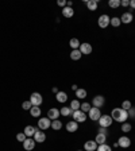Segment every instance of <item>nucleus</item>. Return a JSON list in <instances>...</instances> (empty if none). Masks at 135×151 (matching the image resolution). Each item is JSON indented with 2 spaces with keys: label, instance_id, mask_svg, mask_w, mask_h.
Here are the masks:
<instances>
[{
  "label": "nucleus",
  "instance_id": "obj_1",
  "mask_svg": "<svg viewBox=\"0 0 135 151\" xmlns=\"http://www.w3.org/2000/svg\"><path fill=\"white\" fill-rule=\"evenodd\" d=\"M111 117L114 120L119 121V123H126V120L128 119V113L123 108H114L111 113Z\"/></svg>",
  "mask_w": 135,
  "mask_h": 151
},
{
  "label": "nucleus",
  "instance_id": "obj_2",
  "mask_svg": "<svg viewBox=\"0 0 135 151\" xmlns=\"http://www.w3.org/2000/svg\"><path fill=\"white\" fill-rule=\"evenodd\" d=\"M42 101H43V99H42V96H41V93H37V92L31 93L30 103L33 104V107H39V105L42 104Z\"/></svg>",
  "mask_w": 135,
  "mask_h": 151
},
{
  "label": "nucleus",
  "instance_id": "obj_3",
  "mask_svg": "<svg viewBox=\"0 0 135 151\" xmlns=\"http://www.w3.org/2000/svg\"><path fill=\"white\" fill-rule=\"evenodd\" d=\"M97 23H99V27L100 28H107L111 23V18L108 15H100L99 19H97Z\"/></svg>",
  "mask_w": 135,
  "mask_h": 151
},
{
  "label": "nucleus",
  "instance_id": "obj_4",
  "mask_svg": "<svg viewBox=\"0 0 135 151\" xmlns=\"http://www.w3.org/2000/svg\"><path fill=\"white\" fill-rule=\"evenodd\" d=\"M72 116H73V119H74L76 123H84V121L87 120V115H85V112H82L81 109L74 111V112L72 113Z\"/></svg>",
  "mask_w": 135,
  "mask_h": 151
},
{
  "label": "nucleus",
  "instance_id": "obj_5",
  "mask_svg": "<svg viewBox=\"0 0 135 151\" xmlns=\"http://www.w3.org/2000/svg\"><path fill=\"white\" fill-rule=\"evenodd\" d=\"M112 120H114V119H112L111 116H108V115H101L100 119H99V124H100V127L107 128L112 124Z\"/></svg>",
  "mask_w": 135,
  "mask_h": 151
},
{
  "label": "nucleus",
  "instance_id": "obj_6",
  "mask_svg": "<svg viewBox=\"0 0 135 151\" xmlns=\"http://www.w3.org/2000/svg\"><path fill=\"white\" fill-rule=\"evenodd\" d=\"M101 113H100V108H96V107H93V108L89 109V119L93 121H97L100 119Z\"/></svg>",
  "mask_w": 135,
  "mask_h": 151
},
{
  "label": "nucleus",
  "instance_id": "obj_7",
  "mask_svg": "<svg viewBox=\"0 0 135 151\" xmlns=\"http://www.w3.org/2000/svg\"><path fill=\"white\" fill-rule=\"evenodd\" d=\"M38 127L39 130H47L49 127H51V120L49 117H42L38 120Z\"/></svg>",
  "mask_w": 135,
  "mask_h": 151
},
{
  "label": "nucleus",
  "instance_id": "obj_8",
  "mask_svg": "<svg viewBox=\"0 0 135 151\" xmlns=\"http://www.w3.org/2000/svg\"><path fill=\"white\" fill-rule=\"evenodd\" d=\"M34 140L37 143H43L45 140H46V134L42 131V130H39V131H35L34 134Z\"/></svg>",
  "mask_w": 135,
  "mask_h": 151
},
{
  "label": "nucleus",
  "instance_id": "obj_9",
  "mask_svg": "<svg viewBox=\"0 0 135 151\" xmlns=\"http://www.w3.org/2000/svg\"><path fill=\"white\" fill-rule=\"evenodd\" d=\"M104 103H105V99L103 96H95L92 100L93 107H96V108H101L104 105Z\"/></svg>",
  "mask_w": 135,
  "mask_h": 151
},
{
  "label": "nucleus",
  "instance_id": "obj_10",
  "mask_svg": "<svg viewBox=\"0 0 135 151\" xmlns=\"http://www.w3.org/2000/svg\"><path fill=\"white\" fill-rule=\"evenodd\" d=\"M78 50L81 51V54L89 55L91 53H92V46H91V43H81Z\"/></svg>",
  "mask_w": 135,
  "mask_h": 151
},
{
  "label": "nucleus",
  "instance_id": "obj_11",
  "mask_svg": "<svg viewBox=\"0 0 135 151\" xmlns=\"http://www.w3.org/2000/svg\"><path fill=\"white\" fill-rule=\"evenodd\" d=\"M84 150L85 151H96L97 150V143L95 140H88L84 143Z\"/></svg>",
  "mask_w": 135,
  "mask_h": 151
},
{
  "label": "nucleus",
  "instance_id": "obj_12",
  "mask_svg": "<svg viewBox=\"0 0 135 151\" xmlns=\"http://www.w3.org/2000/svg\"><path fill=\"white\" fill-rule=\"evenodd\" d=\"M34 147H35V140L34 139L27 138V139L23 142V148H24V150L31 151V150H34Z\"/></svg>",
  "mask_w": 135,
  "mask_h": 151
},
{
  "label": "nucleus",
  "instance_id": "obj_13",
  "mask_svg": "<svg viewBox=\"0 0 135 151\" xmlns=\"http://www.w3.org/2000/svg\"><path fill=\"white\" fill-rule=\"evenodd\" d=\"M118 144L123 148H128L131 146V140H130V138H127V136H122L119 139V142H118Z\"/></svg>",
  "mask_w": 135,
  "mask_h": 151
},
{
  "label": "nucleus",
  "instance_id": "obj_14",
  "mask_svg": "<svg viewBox=\"0 0 135 151\" xmlns=\"http://www.w3.org/2000/svg\"><path fill=\"white\" fill-rule=\"evenodd\" d=\"M60 111H58L57 108H51L49 109V112H47V117L50 119V120H57L58 117H60Z\"/></svg>",
  "mask_w": 135,
  "mask_h": 151
},
{
  "label": "nucleus",
  "instance_id": "obj_15",
  "mask_svg": "<svg viewBox=\"0 0 135 151\" xmlns=\"http://www.w3.org/2000/svg\"><path fill=\"white\" fill-rule=\"evenodd\" d=\"M132 20H134V16H132L131 12H124L123 15H122V18H120V22L122 23H126V24L131 23Z\"/></svg>",
  "mask_w": 135,
  "mask_h": 151
},
{
  "label": "nucleus",
  "instance_id": "obj_16",
  "mask_svg": "<svg viewBox=\"0 0 135 151\" xmlns=\"http://www.w3.org/2000/svg\"><path fill=\"white\" fill-rule=\"evenodd\" d=\"M66 130H68V132H76L78 130V124L74 120L68 121V123H66Z\"/></svg>",
  "mask_w": 135,
  "mask_h": 151
},
{
  "label": "nucleus",
  "instance_id": "obj_17",
  "mask_svg": "<svg viewBox=\"0 0 135 151\" xmlns=\"http://www.w3.org/2000/svg\"><path fill=\"white\" fill-rule=\"evenodd\" d=\"M62 15L65 18H72L74 15V10L72 7H64L62 8Z\"/></svg>",
  "mask_w": 135,
  "mask_h": 151
},
{
  "label": "nucleus",
  "instance_id": "obj_18",
  "mask_svg": "<svg viewBox=\"0 0 135 151\" xmlns=\"http://www.w3.org/2000/svg\"><path fill=\"white\" fill-rule=\"evenodd\" d=\"M35 131H37V130H35L33 125H26V127H24V135H26L27 138H30V136H34Z\"/></svg>",
  "mask_w": 135,
  "mask_h": 151
},
{
  "label": "nucleus",
  "instance_id": "obj_19",
  "mask_svg": "<svg viewBox=\"0 0 135 151\" xmlns=\"http://www.w3.org/2000/svg\"><path fill=\"white\" fill-rule=\"evenodd\" d=\"M97 6H99L97 0H89V1H87V7H88L89 11H96Z\"/></svg>",
  "mask_w": 135,
  "mask_h": 151
},
{
  "label": "nucleus",
  "instance_id": "obj_20",
  "mask_svg": "<svg viewBox=\"0 0 135 151\" xmlns=\"http://www.w3.org/2000/svg\"><path fill=\"white\" fill-rule=\"evenodd\" d=\"M55 99H57L58 103H65V101L68 100V94H66L65 92H58L57 94H55Z\"/></svg>",
  "mask_w": 135,
  "mask_h": 151
},
{
  "label": "nucleus",
  "instance_id": "obj_21",
  "mask_svg": "<svg viewBox=\"0 0 135 151\" xmlns=\"http://www.w3.org/2000/svg\"><path fill=\"white\" fill-rule=\"evenodd\" d=\"M82 57V54H81V51L78 50H72V53H70V58L73 59V61H78V59Z\"/></svg>",
  "mask_w": 135,
  "mask_h": 151
},
{
  "label": "nucleus",
  "instance_id": "obj_22",
  "mask_svg": "<svg viewBox=\"0 0 135 151\" xmlns=\"http://www.w3.org/2000/svg\"><path fill=\"white\" fill-rule=\"evenodd\" d=\"M69 45H70V47L73 49V50H77V49H80V41H78L77 38H72L70 39V42H69Z\"/></svg>",
  "mask_w": 135,
  "mask_h": 151
},
{
  "label": "nucleus",
  "instance_id": "obj_23",
  "mask_svg": "<svg viewBox=\"0 0 135 151\" xmlns=\"http://www.w3.org/2000/svg\"><path fill=\"white\" fill-rule=\"evenodd\" d=\"M105 140H107V135H104V134H97L95 142H96L97 144H104Z\"/></svg>",
  "mask_w": 135,
  "mask_h": 151
},
{
  "label": "nucleus",
  "instance_id": "obj_24",
  "mask_svg": "<svg viewBox=\"0 0 135 151\" xmlns=\"http://www.w3.org/2000/svg\"><path fill=\"white\" fill-rule=\"evenodd\" d=\"M60 113H61L62 116H69V115L73 113V111H72L70 107H62V108L60 109Z\"/></svg>",
  "mask_w": 135,
  "mask_h": 151
},
{
  "label": "nucleus",
  "instance_id": "obj_25",
  "mask_svg": "<svg viewBox=\"0 0 135 151\" xmlns=\"http://www.w3.org/2000/svg\"><path fill=\"white\" fill-rule=\"evenodd\" d=\"M80 107H81V103L76 99V100H72V103H70V108H72V111H78L80 109Z\"/></svg>",
  "mask_w": 135,
  "mask_h": 151
},
{
  "label": "nucleus",
  "instance_id": "obj_26",
  "mask_svg": "<svg viewBox=\"0 0 135 151\" xmlns=\"http://www.w3.org/2000/svg\"><path fill=\"white\" fill-rule=\"evenodd\" d=\"M30 113L33 117H39L41 116V108H39V107H33V108L30 109Z\"/></svg>",
  "mask_w": 135,
  "mask_h": 151
},
{
  "label": "nucleus",
  "instance_id": "obj_27",
  "mask_svg": "<svg viewBox=\"0 0 135 151\" xmlns=\"http://www.w3.org/2000/svg\"><path fill=\"white\" fill-rule=\"evenodd\" d=\"M51 128L53 130H55V131H58V130H61L62 128V123L60 120H51Z\"/></svg>",
  "mask_w": 135,
  "mask_h": 151
},
{
  "label": "nucleus",
  "instance_id": "obj_28",
  "mask_svg": "<svg viewBox=\"0 0 135 151\" xmlns=\"http://www.w3.org/2000/svg\"><path fill=\"white\" fill-rule=\"evenodd\" d=\"M76 97H77V100L85 99V97H87V90L85 89H77L76 90Z\"/></svg>",
  "mask_w": 135,
  "mask_h": 151
},
{
  "label": "nucleus",
  "instance_id": "obj_29",
  "mask_svg": "<svg viewBox=\"0 0 135 151\" xmlns=\"http://www.w3.org/2000/svg\"><path fill=\"white\" fill-rule=\"evenodd\" d=\"M96 151H112V148H111V146H108V144L104 143V144H99Z\"/></svg>",
  "mask_w": 135,
  "mask_h": 151
},
{
  "label": "nucleus",
  "instance_id": "obj_30",
  "mask_svg": "<svg viewBox=\"0 0 135 151\" xmlns=\"http://www.w3.org/2000/svg\"><path fill=\"white\" fill-rule=\"evenodd\" d=\"M111 26H114V27H119L120 24H122V22H120V18H111Z\"/></svg>",
  "mask_w": 135,
  "mask_h": 151
},
{
  "label": "nucleus",
  "instance_id": "obj_31",
  "mask_svg": "<svg viewBox=\"0 0 135 151\" xmlns=\"http://www.w3.org/2000/svg\"><path fill=\"white\" fill-rule=\"evenodd\" d=\"M108 6L111 8H118L120 6V0H109L108 1Z\"/></svg>",
  "mask_w": 135,
  "mask_h": 151
},
{
  "label": "nucleus",
  "instance_id": "obj_32",
  "mask_svg": "<svg viewBox=\"0 0 135 151\" xmlns=\"http://www.w3.org/2000/svg\"><path fill=\"white\" fill-rule=\"evenodd\" d=\"M122 131L126 132V134L130 132V131H131V124H130V123H123V124H122Z\"/></svg>",
  "mask_w": 135,
  "mask_h": 151
},
{
  "label": "nucleus",
  "instance_id": "obj_33",
  "mask_svg": "<svg viewBox=\"0 0 135 151\" xmlns=\"http://www.w3.org/2000/svg\"><path fill=\"white\" fill-rule=\"evenodd\" d=\"M80 109L82 112H89V109H91V104L89 103H82L80 107Z\"/></svg>",
  "mask_w": 135,
  "mask_h": 151
},
{
  "label": "nucleus",
  "instance_id": "obj_34",
  "mask_svg": "<svg viewBox=\"0 0 135 151\" xmlns=\"http://www.w3.org/2000/svg\"><path fill=\"white\" fill-rule=\"evenodd\" d=\"M22 108H23L24 111H30V109L33 108V104L30 103V100H28V101H23V104H22Z\"/></svg>",
  "mask_w": 135,
  "mask_h": 151
},
{
  "label": "nucleus",
  "instance_id": "obj_35",
  "mask_svg": "<svg viewBox=\"0 0 135 151\" xmlns=\"http://www.w3.org/2000/svg\"><path fill=\"white\" fill-rule=\"evenodd\" d=\"M26 139H27V136L24 135V132H19V134L16 135V140H19V142H22V143H23Z\"/></svg>",
  "mask_w": 135,
  "mask_h": 151
},
{
  "label": "nucleus",
  "instance_id": "obj_36",
  "mask_svg": "<svg viewBox=\"0 0 135 151\" xmlns=\"http://www.w3.org/2000/svg\"><path fill=\"white\" fill-rule=\"evenodd\" d=\"M132 105H131V103H130V101L128 100H126V101H123V104H122V108L124 109V111H128V109L131 108Z\"/></svg>",
  "mask_w": 135,
  "mask_h": 151
},
{
  "label": "nucleus",
  "instance_id": "obj_37",
  "mask_svg": "<svg viewBox=\"0 0 135 151\" xmlns=\"http://www.w3.org/2000/svg\"><path fill=\"white\" fill-rule=\"evenodd\" d=\"M128 117H135V107H131V108L127 111Z\"/></svg>",
  "mask_w": 135,
  "mask_h": 151
},
{
  "label": "nucleus",
  "instance_id": "obj_38",
  "mask_svg": "<svg viewBox=\"0 0 135 151\" xmlns=\"http://www.w3.org/2000/svg\"><path fill=\"white\" fill-rule=\"evenodd\" d=\"M99 134H104V135H107V134H108L107 128H104V127H100V128H99Z\"/></svg>",
  "mask_w": 135,
  "mask_h": 151
},
{
  "label": "nucleus",
  "instance_id": "obj_39",
  "mask_svg": "<svg viewBox=\"0 0 135 151\" xmlns=\"http://www.w3.org/2000/svg\"><path fill=\"white\" fill-rule=\"evenodd\" d=\"M120 6H123V7H128V6H130V1H128V0H122V1H120Z\"/></svg>",
  "mask_w": 135,
  "mask_h": 151
},
{
  "label": "nucleus",
  "instance_id": "obj_40",
  "mask_svg": "<svg viewBox=\"0 0 135 151\" xmlns=\"http://www.w3.org/2000/svg\"><path fill=\"white\" fill-rule=\"evenodd\" d=\"M58 6H60V7H66V1L65 0H60V1H58Z\"/></svg>",
  "mask_w": 135,
  "mask_h": 151
},
{
  "label": "nucleus",
  "instance_id": "obj_41",
  "mask_svg": "<svg viewBox=\"0 0 135 151\" xmlns=\"http://www.w3.org/2000/svg\"><path fill=\"white\" fill-rule=\"evenodd\" d=\"M130 7H131V8H135V0L130 1Z\"/></svg>",
  "mask_w": 135,
  "mask_h": 151
},
{
  "label": "nucleus",
  "instance_id": "obj_42",
  "mask_svg": "<svg viewBox=\"0 0 135 151\" xmlns=\"http://www.w3.org/2000/svg\"><path fill=\"white\" fill-rule=\"evenodd\" d=\"M72 4H73L72 1H66V7H72Z\"/></svg>",
  "mask_w": 135,
  "mask_h": 151
},
{
  "label": "nucleus",
  "instance_id": "obj_43",
  "mask_svg": "<svg viewBox=\"0 0 135 151\" xmlns=\"http://www.w3.org/2000/svg\"><path fill=\"white\" fill-rule=\"evenodd\" d=\"M51 90H53V92L55 93V94H57V93H58V88H55V86H54V88H53V89H51Z\"/></svg>",
  "mask_w": 135,
  "mask_h": 151
},
{
  "label": "nucleus",
  "instance_id": "obj_44",
  "mask_svg": "<svg viewBox=\"0 0 135 151\" xmlns=\"http://www.w3.org/2000/svg\"><path fill=\"white\" fill-rule=\"evenodd\" d=\"M72 89H73V90H74V92H76V90H77V89H78V88H77V85H72Z\"/></svg>",
  "mask_w": 135,
  "mask_h": 151
},
{
  "label": "nucleus",
  "instance_id": "obj_45",
  "mask_svg": "<svg viewBox=\"0 0 135 151\" xmlns=\"http://www.w3.org/2000/svg\"><path fill=\"white\" fill-rule=\"evenodd\" d=\"M77 151H81V150H77Z\"/></svg>",
  "mask_w": 135,
  "mask_h": 151
}]
</instances>
